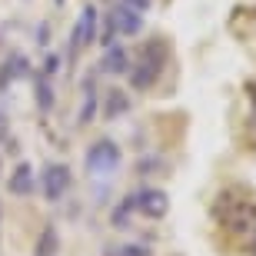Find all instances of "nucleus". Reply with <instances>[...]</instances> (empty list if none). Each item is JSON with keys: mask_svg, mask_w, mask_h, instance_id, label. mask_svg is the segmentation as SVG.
<instances>
[{"mask_svg": "<svg viewBox=\"0 0 256 256\" xmlns=\"http://www.w3.org/2000/svg\"><path fill=\"white\" fill-rule=\"evenodd\" d=\"M10 193L14 196H27V193H34V166L30 163H20L17 170L10 173Z\"/></svg>", "mask_w": 256, "mask_h": 256, "instance_id": "nucleus-9", "label": "nucleus"}, {"mask_svg": "<svg viewBox=\"0 0 256 256\" xmlns=\"http://www.w3.org/2000/svg\"><path fill=\"white\" fill-rule=\"evenodd\" d=\"M100 70L104 74H126L130 70V54H126L124 47H106V54H104V60H100Z\"/></svg>", "mask_w": 256, "mask_h": 256, "instance_id": "nucleus-8", "label": "nucleus"}, {"mask_svg": "<svg viewBox=\"0 0 256 256\" xmlns=\"http://www.w3.org/2000/svg\"><path fill=\"white\" fill-rule=\"evenodd\" d=\"M84 163H86V170H90V173L104 176V173L116 170V163H120V146H116L114 140H96L94 146L86 150Z\"/></svg>", "mask_w": 256, "mask_h": 256, "instance_id": "nucleus-3", "label": "nucleus"}, {"mask_svg": "<svg viewBox=\"0 0 256 256\" xmlns=\"http://www.w3.org/2000/svg\"><path fill=\"white\" fill-rule=\"evenodd\" d=\"M140 27H143V14L126 7V4H120V7H114V14H110V27H106V34H104V44L110 47L116 34H120V37H133V34H140Z\"/></svg>", "mask_w": 256, "mask_h": 256, "instance_id": "nucleus-2", "label": "nucleus"}, {"mask_svg": "<svg viewBox=\"0 0 256 256\" xmlns=\"http://www.w3.org/2000/svg\"><path fill=\"white\" fill-rule=\"evenodd\" d=\"M60 70V57H47V64H44V76H54Z\"/></svg>", "mask_w": 256, "mask_h": 256, "instance_id": "nucleus-14", "label": "nucleus"}, {"mask_svg": "<svg viewBox=\"0 0 256 256\" xmlns=\"http://www.w3.org/2000/svg\"><path fill=\"white\" fill-rule=\"evenodd\" d=\"M54 4H64V0H54Z\"/></svg>", "mask_w": 256, "mask_h": 256, "instance_id": "nucleus-17", "label": "nucleus"}, {"mask_svg": "<svg viewBox=\"0 0 256 256\" xmlns=\"http://www.w3.org/2000/svg\"><path fill=\"white\" fill-rule=\"evenodd\" d=\"M94 114H96V86H94V80H86V84H84V104H80L76 124L86 126L90 120H94Z\"/></svg>", "mask_w": 256, "mask_h": 256, "instance_id": "nucleus-11", "label": "nucleus"}, {"mask_svg": "<svg viewBox=\"0 0 256 256\" xmlns=\"http://www.w3.org/2000/svg\"><path fill=\"white\" fill-rule=\"evenodd\" d=\"M96 7L94 4H86L84 10H80V17H76V24H74V34H70V57H76L84 47H90L96 40Z\"/></svg>", "mask_w": 256, "mask_h": 256, "instance_id": "nucleus-4", "label": "nucleus"}, {"mask_svg": "<svg viewBox=\"0 0 256 256\" xmlns=\"http://www.w3.org/2000/svg\"><path fill=\"white\" fill-rule=\"evenodd\" d=\"M60 253V233L54 223H47V226L40 230L37 236V246H34V256H57Z\"/></svg>", "mask_w": 256, "mask_h": 256, "instance_id": "nucleus-10", "label": "nucleus"}, {"mask_svg": "<svg viewBox=\"0 0 256 256\" xmlns=\"http://www.w3.org/2000/svg\"><path fill=\"white\" fill-rule=\"evenodd\" d=\"M163 64H166V44L163 40H150L140 54V64L126 70L130 74V86L133 90H150L163 74Z\"/></svg>", "mask_w": 256, "mask_h": 256, "instance_id": "nucleus-1", "label": "nucleus"}, {"mask_svg": "<svg viewBox=\"0 0 256 256\" xmlns=\"http://www.w3.org/2000/svg\"><path fill=\"white\" fill-rule=\"evenodd\" d=\"M37 106L40 114H50V106H54V90H50L47 76H37Z\"/></svg>", "mask_w": 256, "mask_h": 256, "instance_id": "nucleus-13", "label": "nucleus"}, {"mask_svg": "<svg viewBox=\"0 0 256 256\" xmlns=\"http://www.w3.org/2000/svg\"><path fill=\"white\" fill-rule=\"evenodd\" d=\"M4 130H7V116L0 114V136H4Z\"/></svg>", "mask_w": 256, "mask_h": 256, "instance_id": "nucleus-16", "label": "nucleus"}, {"mask_svg": "<svg viewBox=\"0 0 256 256\" xmlns=\"http://www.w3.org/2000/svg\"><path fill=\"white\" fill-rule=\"evenodd\" d=\"M0 173H4V163H0Z\"/></svg>", "mask_w": 256, "mask_h": 256, "instance_id": "nucleus-18", "label": "nucleus"}, {"mask_svg": "<svg viewBox=\"0 0 256 256\" xmlns=\"http://www.w3.org/2000/svg\"><path fill=\"white\" fill-rule=\"evenodd\" d=\"M120 4H126V7H133V10H140V14L150 7V0H120Z\"/></svg>", "mask_w": 256, "mask_h": 256, "instance_id": "nucleus-15", "label": "nucleus"}, {"mask_svg": "<svg viewBox=\"0 0 256 256\" xmlns=\"http://www.w3.org/2000/svg\"><path fill=\"white\" fill-rule=\"evenodd\" d=\"M30 66H27V57H20V54H10L4 64H0V90H7L14 80H20V76H27Z\"/></svg>", "mask_w": 256, "mask_h": 256, "instance_id": "nucleus-7", "label": "nucleus"}, {"mask_svg": "<svg viewBox=\"0 0 256 256\" xmlns=\"http://www.w3.org/2000/svg\"><path fill=\"white\" fill-rule=\"evenodd\" d=\"M40 190L50 203H57L64 200V193L70 190V170H66L64 163H47L44 173H40Z\"/></svg>", "mask_w": 256, "mask_h": 256, "instance_id": "nucleus-5", "label": "nucleus"}, {"mask_svg": "<svg viewBox=\"0 0 256 256\" xmlns=\"http://www.w3.org/2000/svg\"><path fill=\"white\" fill-rule=\"evenodd\" d=\"M130 203L136 213H143V216H150V220L166 216V210H170V196L163 190H156V186H143L136 196H130Z\"/></svg>", "mask_w": 256, "mask_h": 256, "instance_id": "nucleus-6", "label": "nucleus"}, {"mask_svg": "<svg viewBox=\"0 0 256 256\" xmlns=\"http://www.w3.org/2000/svg\"><path fill=\"white\" fill-rule=\"evenodd\" d=\"M126 110H130V96H126L124 90H110L106 106H104V116L106 120H116V116H124Z\"/></svg>", "mask_w": 256, "mask_h": 256, "instance_id": "nucleus-12", "label": "nucleus"}]
</instances>
